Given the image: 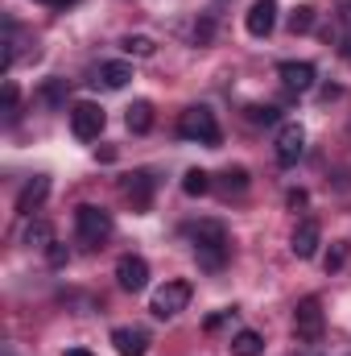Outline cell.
<instances>
[{
  "instance_id": "cell-1",
  "label": "cell",
  "mask_w": 351,
  "mask_h": 356,
  "mask_svg": "<svg viewBox=\"0 0 351 356\" xmlns=\"http://www.w3.org/2000/svg\"><path fill=\"white\" fill-rule=\"evenodd\" d=\"M186 236H190V249L198 257V266L207 273H219L232 257V236L219 220H198V224H186Z\"/></svg>"
},
{
  "instance_id": "cell-2",
  "label": "cell",
  "mask_w": 351,
  "mask_h": 356,
  "mask_svg": "<svg viewBox=\"0 0 351 356\" xmlns=\"http://www.w3.org/2000/svg\"><path fill=\"white\" fill-rule=\"evenodd\" d=\"M178 133H182L186 141H198V145H219V120H215V112H211L207 104L186 108L182 120H178Z\"/></svg>"
},
{
  "instance_id": "cell-3",
  "label": "cell",
  "mask_w": 351,
  "mask_h": 356,
  "mask_svg": "<svg viewBox=\"0 0 351 356\" xmlns=\"http://www.w3.org/2000/svg\"><path fill=\"white\" fill-rule=\"evenodd\" d=\"M75 232H79V241L87 249H99L112 236V216L103 207H95V203H83V207H75Z\"/></svg>"
},
{
  "instance_id": "cell-4",
  "label": "cell",
  "mask_w": 351,
  "mask_h": 356,
  "mask_svg": "<svg viewBox=\"0 0 351 356\" xmlns=\"http://www.w3.org/2000/svg\"><path fill=\"white\" fill-rule=\"evenodd\" d=\"M323 327H327V319H323V302H318L314 294L302 298L298 311H293V336H298L302 344H318V340H323Z\"/></svg>"
},
{
  "instance_id": "cell-5",
  "label": "cell",
  "mask_w": 351,
  "mask_h": 356,
  "mask_svg": "<svg viewBox=\"0 0 351 356\" xmlns=\"http://www.w3.org/2000/svg\"><path fill=\"white\" fill-rule=\"evenodd\" d=\"M103 124H108V112H103L99 104L79 99V104L71 108V133H75L79 141H95V137L103 133Z\"/></svg>"
},
{
  "instance_id": "cell-6",
  "label": "cell",
  "mask_w": 351,
  "mask_h": 356,
  "mask_svg": "<svg viewBox=\"0 0 351 356\" xmlns=\"http://www.w3.org/2000/svg\"><path fill=\"white\" fill-rule=\"evenodd\" d=\"M186 302H190V282L174 277V282H166V286H162V290L153 294L149 311H153L157 319H174L178 311H186Z\"/></svg>"
},
{
  "instance_id": "cell-7",
  "label": "cell",
  "mask_w": 351,
  "mask_h": 356,
  "mask_svg": "<svg viewBox=\"0 0 351 356\" xmlns=\"http://www.w3.org/2000/svg\"><path fill=\"white\" fill-rule=\"evenodd\" d=\"M116 282H120V290L141 294V290L149 286V261L137 257V253H124V257L116 261Z\"/></svg>"
},
{
  "instance_id": "cell-8",
  "label": "cell",
  "mask_w": 351,
  "mask_h": 356,
  "mask_svg": "<svg viewBox=\"0 0 351 356\" xmlns=\"http://www.w3.org/2000/svg\"><path fill=\"white\" fill-rule=\"evenodd\" d=\"M306 154V129L293 120V124H281L277 133V162L281 166H298V158Z\"/></svg>"
},
{
  "instance_id": "cell-9",
  "label": "cell",
  "mask_w": 351,
  "mask_h": 356,
  "mask_svg": "<svg viewBox=\"0 0 351 356\" xmlns=\"http://www.w3.org/2000/svg\"><path fill=\"white\" fill-rule=\"evenodd\" d=\"M318 245H323V228H318V220H302V224L293 228V241H289V249H293V257H302V261H310V257L318 253Z\"/></svg>"
},
{
  "instance_id": "cell-10",
  "label": "cell",
  "mask_w": 351,
  "mask_h": 356,
  "mask_svg": "<svg viewBox=\"0 0 351 356\" xmlns=\"http://www.w3.org/2000/svg\"><path fill=\"white\" fill-rule=\"evenodd\" d=\"M120 191H124V199L132 203V211H149V199H153V175L149 170H137V175H128L120 182Z\"/></svg>"
},
{
  "instance_id": "cell-11",
  "label": "cell",
  "mask_w": 351,
  "mask_h": 356,
  "mask_svg": "<svg viewBox=\"0 0 351 356\" xmlns=\"http://www.w3.org/2000/svg\"><path fill=\"white\" fill-rule=\"evenodd\" d=\"M244 29H248L252 38H268V33L277 29V0H257V4L248 8V17H244Z\"/></svg>"
},
{
  "instance_id": "cell-12",
  "label": "cell",
  "mask_w": 351,
  "mask_h": 356,
  "mask_svg": "<svg viewBox=\"0 0 351 356\" xmlns=\"http://www.w3.org/2000/svg\"><path fill=\"white\" fill-rule=\"evenodd\" d=\"M112 348L120 356H145L149 353V336L141 327H116L112 332Z\"/></svg>"
},
{
  "instance_id": "cell-13",
  "label": "cell",
  "mask_w": 351,
  "mask_h": 356,
  "mask_svg": "<svg viewBox=\"0 0 351 356\" xmlns=\"http://www.w3.org/2000/svg\"><path fill=\"white\" fill-rule=\"evenodd\" d=\"M46 195H50V178L37 175L33 182H25V191L17 195V211H21V216H33V211L46 203Z\"/></svg>"
},
{
  "instance_id": "cell-14",
  "label": "cell",
  "mask_w": 351,
  "mask_h": 356,
  "mask_svg": "<svg viewBox=\"0 0 351 356\" xmlns=\"http://www.w3.org/2000/svg\"><path fill=\"white\" fill-rule=\"evenodd\" d=\"M277 75H281V83L289 91H310L314 88V67H310V63H281Z\"/></svg>"
},
{
  "instance_id": "cell-15",
  "label": "cell",
  "mask_w": 351,
  "mask_h": 356,
  "mask_svg": "<svg viewBox=\"0 0 351 356\" xmlns=\"http://www.w3.org/2000/svg\"><path fill=\"white\" fill-rule=\"evenodd\" d=\"M128 79H132V67L128 63H99V71H95V83L108 88V91H120Z\"/></svg>"
},
{
  "instance_id": "cell-16",
  "label": "cell",
  "mask_w": 351,
  "mask_h": 356,
  "mask_svg": "<svg viewBox=\"0 0 351 356\" xmlns=\"http://www.w3.org/2000/svg\"><path fill=\"white\" fill-rule=\"evenodd\" d=\"M124 124H128V133L145 137V133L153 129V104H149V99H137V104L124 112Z\"/></svg>"
},
{
  "instance_id": "cell-17",
  "label": "cell",
  "mask_w": 351,
  "mask_h": 356,
  "mask_svg": "<svg viewBox=\"0 0 351 356\" xmlns=\"http://www.w3.org/2000/svg\"><path fill=\"white\" fill-rule=\"evenodd\" d=\"M232 356H264V340H261V332H252V327H244V332H236L232 336Z\"/></svg>"
},
{
  "instance_id": "cell-18",
  "label": "cell",
  "mask_w": 351,
  "mask_h": 356,
  "mask_svg": "<svg viewBox=\"0 0 351 356\" xmlns=\"http://www.w3.org/2000/svg\"><path fill=\"white\" fill-rule=\"evenodd\" d=\"M182 191H186L190 199H198V195H211V191H215V182H211L207 170H198V166H194V170H186V175H182Z\"/></svg>"
},
{
  "instance_id": "cell-19",
  "label": "cell",
  "mask_w": 351,
  "mask_h": 356,
  "mask_svg": "<svg viewBox=\"0 0 351 356\" xmlns=\"http://www.w3.org/2000/svg\"><path fill=\"white\" fill-rule=\"evenodd\" d=\"M21 241H25L29 249H50V245H54V228H50L46 220H33V224L25 228V236H21Z\"/></svg>"
},
{
  "instance_id": "cell-20",
  "label": "cell",
  "mask_w": 351,
  "mask_h": 356,
  "mask_svg": "<svg viewBox=\"0 0 351 356\" xmlns=\"http://www.w3.org/2000/svg\"><path fill=\"white\" fill-rule=\"evenodd\" d=\"M310 29H314V8L310 4H298L289 13V33H310Z\"/></svg>"
},
{
  "instance_id": "cell-21",
  "label": "cell",
  "mask_w": 351,
  "mask_h": 356,
  "mask_svg": "<svg viewBox=\"0 0 351 356\" xmlns=\"http://www.w3.org/2000/svg\"><path fill=\"white\" fill-rule=\"evenodd\" d=\"M124 50H128V54H137V58H153L157 42H153V38H145V33H128V38H124Z\"/></svg>"
},
{
  "instance_id": "cell-22",
  "label": "cell",
  "mask_w": 351,
  "mask_h": 356,
  "mask_svg": "<svg viewBox=\"0 0 351 356\" xmlns=\"http://www.w3.org/2000/svg\"><path fill=\"white\" fill-rule=\"evenodd\" d=\"M343 266H348V241H335V245L327 249V257H323V269H327V273H339Z\"/></svg>"
},
{
  "instance_id": "cell-23",
  "label": "cell",
  "mask_w": 351,
  "mask_h": 356,
  "mask_svg": "<svg viewBox=\"0 0 351 356\" xmlns=\"http://www.w3.org/2000/svg\"><path fill=\"white\" fill-rule=\"evenodd\" d=\"M240 191H248V170L244 166L223 170V195H240Z\"/></svg>"
},
{
  "instance_id": "cell-24",
  "label": "cell",
  "mask_w": 351,
  "mask_h": 356,
  "mask_svg": "<svg viewBox=\"0 0 351 356\" xmlns=\"http://www.w3.org/2000/svg\"><path fill=\"white\" fill-rule=\"evenodd\" d=\"M67 95H71L67 79H46V83H42V99H46V104H54V108H58V104H67Z\"/></svg>"
},
{
  "instance_id": "cell-25",
  "label": "cell",
  "mask_w": 351,
  "mask_h": 356,
  "mask_svg": "<svg viewBox=\"0 0 351 356\" xmlns=\"http://www.w3.org/2000/svg\"><path fill=\"white\" fill-rule=\"evenodd\" d=\"M244 112H248L252 124H277V116H281L273 104H252V108H244Z\"/></svg>"
},
{
  "instance_id": "cell-26",
  "label": "cell",
  "mask_w": 351,
  "mask_h": 356,
  "mask_svg": "<svg viewBox=\"0 0 351 356\" xmlns=\"http://www.w3.org/2000/svg\"><path fill=\"white\" fill-rule=\"evenodd\" d=\"M17 99H21L17 83H4V120H12V116H17Z\"/></svg>"
},
{
  "instance_id": "cell-27",
  "label": "cell",
  "mask_w": 351,
  "mask_h": 356,
  "mask_svg": "<svg viewBox=\"0 0 351 356\" xmlns=\"http://www.w3.org/2000/svg\"><path fill=\"white\" fill-rule=\"evenodd\" d=\"M46 261H50L54 269H58V266H67V261H71V253H67V245H58V241H54V245L46 249Z\"/></svg>"
},
{
  "instance_id": "cell-28",
  "label": "cell",
  "mask_w": 351,
  "mask_h": 356,
  "mask_svg": "<svg viewBox=\"0 0 351 356\" xmlns=\"http://www.w3.org/2000/svg\"><path fill=\"white\" fill-rule=\"evenodd\" d=\"M228 319H232V311H215V315H207V319H203V332H219Z\"/></svg>"
},
{
  "instance_id": "cell-29",
  "label": "cell",
  "mask_w": 351,
  "mask_h": 356,
  "mask_svg": "<svg viewBox=\"0 0 351 356\" xmlns=\"http://www.w3.org/2000/svg\"><path fill=\"white\" fill-rule=\"evenodd\" d=\"M285 203L298 211V207H306V203H310V195H306V191H289V195H285Z\"/></svg>"
},
{
  "instance_id": "cell-30",
  "label": "cell",
  "mask_w": 351,
  "mask_h": 356,
  "mask_svg": "<svg viewBox=\"0 0 351 356\" xmlns=\"http://www.w3.org/2000/svg\"><path fill=\"white\" fill-rule=\"evenodd\" d=\"M211 29H215L211 21H203V25H194V42H198V46H203V42H211Z\"/></svg>"
},
{
  "instance_id": "cell-31",
  "label": "cell",
  "mask_w": 351,
  "mask_h": 356,
  "mask_svg": "<svg viewBox=\"0 0 351 356\" xmlns=\"http://www.w3.org/2000/svg\"><path fill=\"white\" fill-rule=\"evenodd\" d=\"M67 356H91V353H87V348H71Z\"/></svg>"
},
{
  "instance_id": "cell-32",
  "label": "cell",
  "mask_w": 351,
  "mask_h": 356,
  "mask_svg": "<svg viewBox=\"0 0 351 356\" xmlns=\"http://www.w3.org/2000/svg\"><path fill=\"white\" fill-rule=\"evenodd\" d=\"M343 58H351V38L343 42Z\"/></svg>"
},
{
  "instance_id": "cell-33",
  "label": "cell",
  "mask_w": 351,
  "mask_h": 356,
  "mask_svg": "<svg viewBox=\"0 0 351 356\" xmlns=\"http://www.w3.org/2000/svg\"><path fill=\"white\" fill-rule=\"evenodd\" d=\"M54 4H58V8H71V4H75V0H54Z\"/></svg>"
},
{
  "instance_id": "cell-34",
  "label": "cell",
  "mask_w": 351,
  "mask_h": 356,
  "mask_svg": "<svg viewBox=\"0 0 351 356\" xmlns=\"http://www.w3.org/2000/svg\"><path fill=\"white\" fill-rule=\"evenodd\" d=\"M348 17H351V4H348Z\"/></svg>"
}]
</instances>
